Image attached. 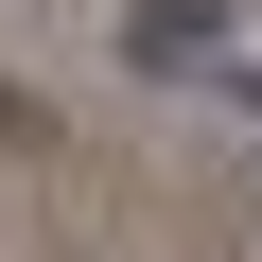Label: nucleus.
I'll return each mask as SVG.
<instances>
[{"label":"nucleus","instance_id":"f257e3e1","mask_svg":"<svg viewBox=\"0 0 262 262\" xmlns=\"http://www.w3.org/2000/svg\"><path fill=\"white\" fill-rule=\"evenodd\" d=\"M245 70H262V53H245Z\"/></svg>","mask_w":262,"mask_h":262}]
</instances>
